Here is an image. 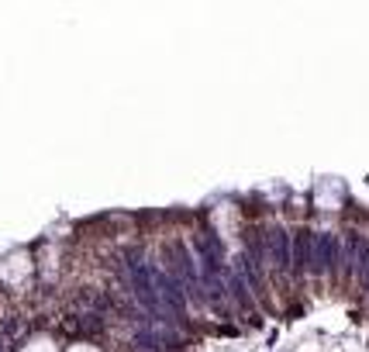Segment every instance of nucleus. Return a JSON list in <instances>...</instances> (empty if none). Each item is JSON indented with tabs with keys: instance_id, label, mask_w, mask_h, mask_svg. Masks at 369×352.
<instances>
[{
	"instance_id": "obj_1",
	"label": "nucleus",
	"mask_w": 369,
	"mask_h": 352,
	"mask_svg": "<svg viewBox=\"0 0 369 352\" xmlns=\"http://www.w3.org/2000/svg\"><path fill=\"white\" fill-rule=\"evenodd\" d=\"M149 273H152V283H156L159 300L166 304V311H169V315H183V307H187V300H183V287L169 277V273H162V269H149Z\"/></svg>"
},
{
	"instance_id": "obj_2",
	"label": "nucleus",
	"mask_w": 369,
	"mask_h": 352,
	"mask_svg": "<svg viewBox=\"0 0 369 352\" xmlns=\"http://www.w3.org/2000/svg\"><path fill=\"white\" fill-rule=\"evenodd\" d=\"M335 256H338V242L331 235H321L314 242V269H331L335 266Z\"/></svg>"
},
{
	"instance_id": "obj_3",
	"label": "nucleus",
	"mask_w": 369,
	"mask_h": 352,
	"mask_svg": "<svg viewBox=\"0 0 369 352\" xmlns=\"http://www.w3.org/2000/svg\"><path fill=\"white\" fill-rule=\"evenodd\" d=\"M269 252H273V259L283 269L290 266V242H286V231L283 228H269Z\"/></svg>"
},
{
	"instance_id": "obj_4",
	"label": "nucleus",
	"mask_w": 369,
	"mask_h": 352,
	"mask_svg": "<svg viewBox=\"0 0 369 352\" xmlns=\"http://www.w3.org/2000/svg\"><path fill=\"white\" fill-rule=\"evenodd\" d=\"M135 345L145 349V352H159V349H162V338H159L156 332H138V335H135Z\"/></svg>"
},
{
	"instance_id": "obj_5",
	"label": "nucleus",
	"mask_w": 369,
	"mask_h": 352,
	"mask_svg": "<svg viewBox=\"0 0 369 352\" xmlns=\"http://www.w3.org/2000/svg\"><path fill=\"white\" fill-rule=\"evenodd\" d=\"M311 245H314V242H311V235H307V231H300V235H297V269H304Z\"/></svg>"
},
{
	"instance_id": "obj_6",
	"label": "nucleus",
	"mask_w": 369,
	"mask_h": 352,
	"mask_svg": "<svg viewBox=\"0 0 369 352\" xmlns=\"http://www.w3.org/2000/svg\"><path fill=\"white\" fill-rule=\"evenodd\" d=\"M359 273H362V283H366V287H369V262H366V266H362V269H359Z\"/></svg>"
}]
</instances>
